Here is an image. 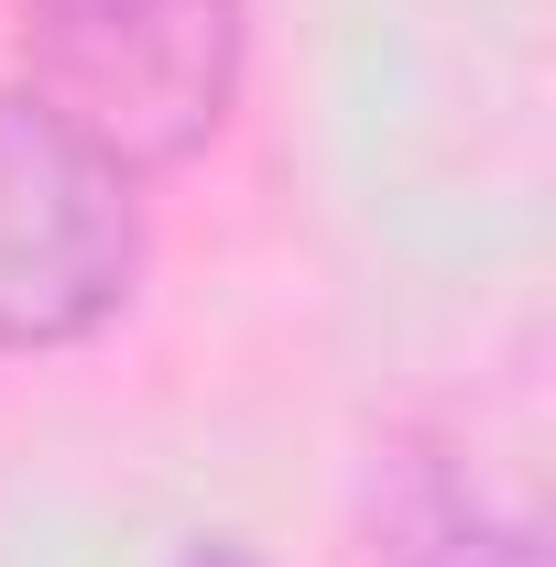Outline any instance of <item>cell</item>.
I'll use <instances>...</instances> for the list:
<instances>
[{
	"label": "cell",
	"instance_id": "obj_1",
	"mask_svg": "<svg viewBox=\"0 0 556 567\" xmlns=\"http://www.w3.org/2000/svg\"><path fill=\"white\" fill-rule=\"evenodd\" d=\"M22 55L110 164H186L240 87V0H22Z\"/></svg>",
	"mask_w": 556,
	"mask_h": 567
},
{
	"label": "cell",
	"instance_id": "obj_2",
	"mask_svg": "<svg viewBox=\"0 0 556 567\" xmlns=\"http://www.w3.org/2000/svg\"><path fill=\"white\" fill-rule=\"evenodd\" d=\"M142 274L132 164L44 99H0V350H66L121 317Z\"/></svg>",
	"mask_w": 556,
	"mask_h": 567
},
{
	"label": "cell",
	"instance_id": "obj_3",
	"mask_svg": "<svg viewBox=\"0 0 556 567\" xmlns=\"http://www.w3.org/2000/svg\"><path fill=\"white\" fill-rule=\"evenodd\" d=\"M393 567H546L535 557V524L491 513L459 481H415V502L393 513Z\"/></svg>",
	"mask_w": 556,
	"mask_h": 567
},
{
	"label": "cell",
	"instance_id": "obj_4",
	"mask_svg": "<svg viewBox=\"0 0 556 567\" xmlns=\"http://www.w3.org/2000/svg\"><path fill=\"white\" fill-rule=\"evenodd\" d=\"M186 567H251V557H240V546H197Z\"/></svg>",
	"mask_w": 556,
	"mask_h": 567
}]
</instances>
